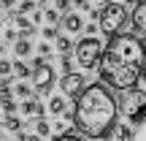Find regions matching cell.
Returning a JSON list of instances; mask_svg holds the SVG:
<instances>
[{
    "label": "cell",
    "mask_w": 146,
    "mask_h": 141,
    "mask_svg": "<svg viewBox=\"0 0 146 141\" xmlns=\"http://www.w3.org/2000/svg\"><path fill=\"white\" fill-rule=\"evenodd\" d=\"M43 22H46V25H62V14H60V11L57 8H54V5H52V8H43Z\"/></svg>",
    "instance_id": "19"
},
{
    "label": "cell",
    "mask_w": 146,
    "mask_h": 141,
    "mask_svg": "<svg viewBox=\"0 0 146 141\" xmlns=\"http://www.w3.org/2000/svg\"><path fill=\"white\" fill-rule=\"evenodd\" d=\"M54 141H87V138H81V136H73V133H60Z\"/></svg>",
    "instance_id": "29"
},
{
    "label": "cell",
    "mask_w": 146,
    "mask_h": 141,
    "mask_svg": "<svg viewBox=\"0 0 146 141\" xmlns=\"http://www.w3.org/2000/svg\"><path fill=\"white\" fill-rule=\"evenodd\" d=\"M73 8L76 11H89V0H73Z\"/></svg>",
    "instance_id": "31"
},
{
    "label": "cell",
    "mask_w": 146,
    "mask_h": 141,
    "mask_svg": "<svg viewBox=\"0 0 146 141\" xmlns=\"http://www.w3.org/2000/svg\"><path fill=\"white\" fill-rule=\"evenodd\" d=\"M38 57H43V60H46V57H52V46H49V43L46 41H43V43H38Z\"/></svg>",
    "instance_id": "28"
},
{
    "label": "cell",
    "mask_w": 146,
    "mask_h": 141,
    "mask_svg": "<svg viewBox=\"0 0 146 141\" xmlns=\"http://www.w3.org/2000/svg\"><path fill=\"white\" fill-rule=\"evenodd\" d=\"M130 141H146V120H143V122H138V125L133 128Z\"/></svg>",
    "instance_id": "22"
},
{
    "label": "cell",
    "mask_w": 146,
    "mask_h": 141,
    "mask_svg": "<svg viewBox=\"0 0 146 141\" xmlns=\"http://www.w3.org/2000/svg\"><path fill=\"white\" fill-rule=\"evenodd\" d=\"M125 3H130V5H135V3H141V0H125Z\"/></svg>",
    "instance_id": "37"
},
{
    "label": "cell",
    "mask_w": 146,
    "mask_h": 141,
    "mask_svg": "<svg viewBox=\"0 0 146 141\" xmlns=\"http://www.w3.org/2000/svg\"><path fill=\"white\" fill-rule=\"evenodd\" d=\"M49 111H52L54 117H65V114H68V98L52 95V98H49Z\"/></svg>",
    "instance_id": "13"
},
{
    "label": "cell",
    "mask_w": 146,
    "mask_h": 141,
    "mask_svg": "<svg viewBox=\"0 0 146 141\" xmlns=\"http://www.w3.org/2000/svg\"><path fill=\"white\" fill-rule=\"evenodd\" d=\"M103 52H106V43L98 35H84L76 43V49H73V60H76V65L81 71H89V68H98L100 65Z\"/></svg>",
    "instance_id": "4"
},
{
    "label": "cell",
    "mask_w": 146,
    "mask_h": 141,
    "mask_svg": "<svg viewBox=\"0 0 146 141\" xmlns=\"http://www.w3.org/2000/svg\"><path fill=\"white\" fill-rule=\"evenodd\" d=\"M14 25H16V30H19L25 38H33V35H35V22H33L30 16H25V14H14Z\"/></svg>",
    "instance_id": "12"
},
{
    "label": "cell",
    "mask_w": 146,
    "mask_h": 141,
    "mask_svg": "<svg viewBox=\"0 0 146 141\" xmlns=\"http://www.w3.org/2000/svg\"><path fill=\"white\" fill-rule=\"evenodd\" d=\"M60 87H62V95H65V98H73V100H76L78 95L84 92V87H87V79H84L78 71H68L62 79H60Z\"/></svg>",
    "instance_id": "7"
},
{
    "label": "cell",
    "mask_w": 146,
    "mask_h": 141,
    "mask_svg": "<svg viewBox=\"0 0 146 141\" xmlns=\"http://www.w3.org/2000/svg\"><path fill=\"white\" fill-rule=\"evenodd\" d=\"M0 141H3V130H0Z\"/></svg>",
    "instance_id": "40"
},
{
    "label": "cell",
    "mask_w": 146,
    "mask_h": 141,
    "mask_svg": "<svg viewBox=\"0 0 146 141\" xmlns=\"http://www.w3.org/2000/svg\"><path fill=\"white\" fill-rule=\"evenodd\" d=\"M130 25H133V35H138L146 43V0L135 3V8L130 11Z\"/></svg>",
    "instance_id": "8"
},
{
    "label": "cell",
    "mask_w": 146,
    "mask_h": 141,
    "mask_svg": "<svg viewBox=\"0 0 146 141\" xmlns=\"http://www.w3.org/2000/svg\"><path fill=\"white\" fill-rule=\"evenodd\" d=\"M54 43H57V54L60 57H70V52L76 49V43L70 41V35H62V33H60V38Z\"/></svg>",
    "instance_id": "16"
},
{
    "label": "cell",
    "mask_w": 146,
    "mask_h": 141,
    "mask_svg": "<svg viewBox=\"0 0 146 141\" xmlns=\"http://www.w3.org/2000/svg\"><path fill=\"white\" fill-rule=\"evenodd\" d=\"M54 8L65 16V14H70V11H73V0H54Z\"/></svg>",
    "instance_id": "26"
},
{
    "label": "cell",
    "mask_w": 146,
    "mask_h": 141,
    "mask_svg": "<svg viewBox=\"0 0 146 141\" xmlns=\"http://www.w3.org/2000/svg\"><path fill=\"white\" fill-rule=\"evenodd\" d=\"M16 141H43L41 136H38V133H16Z\"/></svg>",
    "instance_id": "27"
},
{
    "label": "cell",
    "mask_w": 146,
    "mask_h": 141,
    "mask_svg": "<svg viewBox=\"0 0 146 141\" xmlns=\"http://www.w3.org/2000/svg\"><path fill=\"white\" fill-rule=\"evenodd\" d=\"M19 114L27 117V120H38V117H43V103H41L38 98L19 100Z\"/></svg>",
    "instance_id": "9"
},
{
    "label": "cell",
    "mask_w": 146,
    "mask_h": 141,
    "mask_svg": "<svg viewBox=\"0 0 146 141\" xmlns=\"http://www.w3.org/2000/svg\"><path fill=\"white\" fill-rule=\"evenodd\" d=\"M130 133H133V128L127 125V122L116 120L114 125H111V130L103 136V141H130Z\"/></svg>",
    "instance_id": "10"
},
{
    "label": "cell",
    "mask_w": 146,
    "mask_h": 141,
    "mask_svg": "<svg viewBox=\"0 0 146 141\" xmlns=\"http://www.w3.org/2000/svg\"><path fill=\"white\" fill-rule=\"evenodd\" d=\"M52 130H54V128L49 125V122L43 120V117H38V120H35V133H38V136H41V138H46V136H49V133H52Z\"/></svg>",
    "instance_id": "21"
},
{
    "label": "cell",
    "mask_w": 146,
    "mask_h": 141,
    "mask_svg": "<svg viewBox=\"0 0 146 141\" xmlns=\"http://www.w3.org/2000/svg\"><path fill=\"white\" fill-rule=\"evenodd\" d=\"M41 35H43V41H57V38H60V27L57 25H46Z\"/></svg>",
    "instance_id": "23"
},
{
    "label": "cell",
    "mask_w": 146,
    "mask_h": 141,
    "mask_svg": "<svg viewBox=\"0 0 146 141\" xmlns=\"http://www.w3.org/2000/svg\"><path fill=\"white\" fill-rule=\"evenodd\" d=\"M0 122H3V109H0Z\"/></svg>",
    "instance_id": "38"
},
{
    "label": "cell",
    "mask_w": 146,
    "mask_h": 141,
    "mask_svg": "<svg viewBox=\"0 0 146 141\" xmlns=\"http://www.w3.org/2000/svg\"><path fill=\"white\" fill-rule=\"evenodd\" d=\"M95 3H98V5H106V3H111V0H95Z\"/></svg>",
    "instance_id": "36"
},
{
    "label": "cell",
    "mask_w": 146,
    "mask_h": 141,
    "mask_svg": "<svg viewBox=\"0 0 146 141\" xmlns=\"http://www.w3.org/2000/svg\"><path fill=\"white\" fill-rule=\"evenodd\" d=\"M84 30H87V35H95V33L100 30V25H98V22H89V25L84 27Z\"/></svg>",
    "instance_id": "33"
},
{
    "label": "cell",
    "mask_w": 146,
    "mask_h": 141,
    "mask_svg": "<svg viewBox=\"0 0 146 141\" xmlns=\"http://www.w3.org/2000/svg\"><path fill=\"white\" fill-rule=\"evenodd\" d=\"M0 33H3V25H0Z\"/></svg>",
    "instance_id": "41"
},
{
    "label": "cell",
    "mask_w": 146,
    "mask_h": 141,
    "mask_svg": "<svg viewBox=\"0 0 146 141\" xmlns=\"http://www.w3.org/2000/svg\"><path fill=\"white\" fill-rule=\"evenodd\" d=\"M143 63H146V46L138 35H133V33L111 35L108 43H106L103 57H100V65H98L100 82L108 84L111 90L138 87Z\"/></svg>",
    "instance_id": "1"
},
{
    "label": "cell",
    "mask_w": 146,
    "mask_h": 141,
    "mask_svg": "<svg viewBox=\"0 0 146 141\" xmlns=\"http://www.w3.org/2000/svg\"><path fill=\"white\" fill-rule=\"evenodd\" d=\"M14 95H16L19 100H27V98H35L38 92H35L33 84H27V82H22V79H19V82L14 84Z\"/></svg>",
    "instance_id": "15"
},
{
    "label": "cell",
    "mask_w": 146,
    "mask_h": 141,
    "mask_svg": "<svg viewBox=\"0 0 146 141\" xmlns=\"http://www.w3.org/2000/svg\"><path fill=\"white\" fill-rule=\"evenodd\" d=\"M5 46H8V43H5V41H0V57L5 54Z\"/></svg>",
    "instance_id": "34"
},
{
    "label": "cell",
    "mask_w": 146,
    "mask_h": 141,
    "mask_svg": "<svg viewBox=\"0 0 146 141\" xmlns=\"http://www.w3.org/2000/svg\"><path fill=\"white\" fill-rule=\"evenodd\" d=\"M38 3H49V0H38Z\"/></svg>",
    "instance_id": "39"
},
{
    "label": "cell",
    "mask_w": 146,
    "mask_h": 141,
    "mask_svg": "<svg viewBox=\"0 0 146 141\" xmlns=\"http://www.w3.org/2000/svg\"><path fill=\"white\" fill-rule=\"evenodd\" d=\"M14 54L19 60L30 57V54H33V41H30V38H25V35H19V41L14 43Z\"/></svg>",
    "instance_id": "14"
},
{
    "label": "cell",
    "mask_w": 146,
    "mask_h": 141,
    "mask_svg": "<svg viewBox=\"0 0 146 141\" xmlns=\"http://www.w3.org/2000/svg\"><path fill=\"white\" fill-rule=\"evenodd\" d=\"M116 117H119V103L111 95V87L103 82L87 84L73 106V128L89 141H103Z\"/></svg>",
    "instance_id": "2"
},
{
    "label": "cell",
    "mask_w": 146,
    "mask_h": 141,
    "mask_svg": "<svg viewBox=\"0 0 146 141\" xmlns=\"http://www.w3.org/2000/svg\"><path fill=\"white\" fill-rule=\"evenodd\" d=\"M141 79H143V84H146V63H143V73H141Z\"/></svg>",
    "instance_id": "35"
},
{
    "label": "cell",
    "mask_w": 146,
    "mask_h": 141,
    "mask_svg": "<svg viewBox=\"0 0 146 141\" xmlns=\"http://www.w3.org/2000/svg\"><path fill=\"white\" fill-rule=\"evenodd\" d=\"M38 8V3L35 0H19V3H16V8H14V14H33V11Z\"/></svg>",
    "instance_id": "20"
},
{
    "label": "cell",
    "mask_w": 146,
    "mask_h": 141,
    "mask_svg": "<svg viewBox=\"0 0 146 141\" xmlns=\"http://www.w3.org/2000/svg\"><path fill=\"white\" fill-rule=\"evenodd\" d=\"M62 30L68 33V35H70V33H81V30H84V16L78 14V11L65 14V16H62Z\"/></svg>",
    "instance_id": "11"
},
{
    "label": "cell",
    "mask_w": 146,
    "mask_h": 141,
    "mask_svg": "<svg viewBox=\"0 0 146 141\" xmlns=\"http://www.w3.org/2000/svg\"><path fill=\"white\" fill-rule=\"evenodd\" d=\"M14 73L22 79V82H25V79H33V65H27L25 60L16 57V60H14Z\"/></svg>",
    "instance_id": "18"
},
{
    "label": "cell",
    "mask_w": 146,
    "mask_h": 141,
    "mask_svg": "<svg viewBox=\"0 0 146 141\" xmlns=\"http://www.w3.org/2000/svg\"><path fill=\"white\" fill-rule=\"evenodd\" d=\"M11 73H14V60L0 57V79H3V76H11Z\"/></svg>",
    "instance_id": "25"
},
{
    "label": "cell",
    "mask_w": 146,
    "mask_h": 141,
    "mask_svg": "<svg viewBox=\"0 0 146 141\" xmlns=\"http://www.w3.org/2000/svg\"><path fill=\"white\" fill-rule=\"evenodd\" d=\"M33 87H35V92L38 95H49L52 92V87H54V82H57V73H54V68L46 63L43 57H35L33 60Z\"/></svg>",
    "instance_id": "6"
},
{
    "label": "cell",
    "mask_w": 146,
    "mask_h": 141,
    "mask_svg": "<svg viewBox=\"0 0 146 141\" xmlns=\"http://www.w3.org/2000/svg\"><path fill=\"white\" fill-rule=\"evenodd\" d=\"M3 128L11 133H19L22 128H25V120H19V114H5L3 117Z\"/></svg>",
    "instance_id": "17"
},
{
    "label": "cell",
    "mask_w": 146,
    "mask_h": 141,
    "mask_svg": "<svg viewBox=\"0 0 146 141\" xmlns=\"http://www.w3.org/2000/svg\"><path fill=\"white\" fill-rule=\"evenodd\" d=\"M30 19L35 22V25H41V22H43V8H35V11L30 14Z\"/></svg>",
    "instance_id": "32"
},
{
    "label": "cell",
    "mask_w": 146,
    "mask_h": 141,
    "mask_svg": "<svg viewBox=\"0 0 146 141\" xmlns=\"http://www.w3.org/2000/svg\"><path fill=\"white\" fill-rule=\"evenodd\" d=\"M116 103H119V114L127 120V125L135 128L138 122L146 120V90H141V87L119 90Z\"/></svg>",
    "instance_id": "3"
},
{
    "label": "cell",
    "mask_w": 146,
    "mask_h": 141,
    "mask_svg": "<svg viewBox=\"0 0 146 141\" xmlns=\"http://www.w3.org/2000/svg\"><path fill=\"white\" fill-rule=\"evenodd\" d=\"M19 35H22V33L16 30V25H14V27H5V30H3V41H5V43H16V41H19Z\"/></svg>",
    "instance_id": "24"
},
{
    "label": "cell",
    "mask_w": 146,
    "mask_h": 141,
    "mask_svg": "<svg viewBox=\"0 0 146 141\" xmlns=\"http://www.w3.org/2000/svg\"><path fill=\"white\" fill-rule=\"evenodd\" d=\"M98 25H100V33L103 35H119L122 27L127 25V5L125 3H106L100 5V16H98Z\"/></svg>",
    "instance_id": "5"
},
{
    "label": "cell",
    "mask_w": 146,
    "mask_h": 141,
    "mask_svg": "<svg viewBox=\"0 0 146 141\" xmlns=\"http://www.w3.org/2000/svg\"><path fill=\"white\" fill-rule=\"evenodd\" d=\"M16 3H19V0H0V8H3V11H14Z\"/></svg>",
    "instance_id": "30"
}]
</instances>
